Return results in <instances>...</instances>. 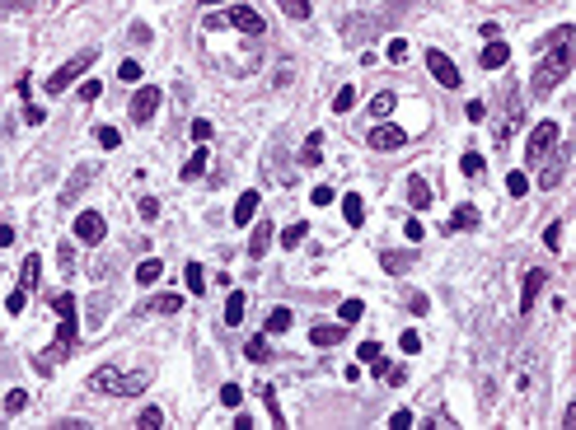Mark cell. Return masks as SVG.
I'll return each mask as SVG.
<instances>
[{"label":"cell","instance_id":"cell-1","mask_svg":"<svg viewBox=\"0 0 576 430\" xmlns=\"http://www.w3.org/2000/svg\"><path fill=\"white\" fill-rule=\"evenodd\" d=\"M572 24H562L558 33H553V43H548V52H544V61H539V71H534V80H530V94L534 98H548L553 94V84H562L567 80V71H572Z\"/></svg>","mask_w":576,"mask_h":430},{"label":"cell","instance_id":"cell-2","mask_svg":"<svg viewBox=\"0 0 576 430\" xmlns=\"http://www.w3.org/2000/svg\"><path fill=\"white\" fill-rule=\"evenodd\" d=\"M202 29H206V33H216V29H239V33H253V38H263V33H267V19L258 15L253 5H230L225 15H206Z\"/></svg>","mask_w":576,"mask_h":430},{"label":"cell","instance_id":"cell-3","mask_svg":"<svg viewBox=\"0 0 576 430\" xmlns=\"http://www.w3.org/2000/svg\"><path fill=\"white\" fill-rule=\"evenodd\" d=\"M89 66H94V52H80L75 61H66L62 71H52V80H47V94H66L80 75H85V71H89Z\"/></svg>","mask_w":576,"mask_h":430},{"label":"cell","instance_id":"cell-4","mask_svg":"<svg viewBox=\"0 0 576 430\" xmlns=\"http://www.w3.org/2000/svg\"><path fill=\"white\" fill-rule=\"evenodd\" d=\"M553 145H558V122L548 117V122H539V126L530 131V145H525V159H530V164H539V159H544V154L553 150Z\"/></svg>","mask_w":576,"mask_h":430},{"label":"cell","instance_id":"cell-5","mask_svg":"<svg viewBox=\"0 0 576 430\" xmlns=\"http://www.w3.org/2000/svg\"><path fill=\"white\" fill-rule=\"evenodd\" d=\"M155 108H159V89L155 84H141V89L131 94V108H127V112H131V122H150Z\"/></svg>","mask_w":576,"mask_h":430},{"label":"cell","instance_id":"cell-6","mask_svg":"<svg viewBox=\"0 0 576 430\" xmlns=\"http://www.w3.org/2000/svg\"><path fill=\"white\" fill-rule=\"evenodd\" d=\"M75 332H80V318H75V309H66L62 322H57V341H52V355H71V351H75Z\"/></svg>","mask_w":576,"mask_h":430},{"label":"cell","instance_id":"cell-7","mask_svg":"<svg viewBox=\"0 0 576 430\" xmlns=\"http://www.w3.org/2000/svg\"><path fill=\"white\" fill-rule=\"evenodd\" d=\"M408 140V131L403 126H370V136H366V145H370V150H398V145H403Z\"/></svg>","mask_w":576,"mask_h":430},{"label":"cell","instance_id":"cell-8","mask_svg":"<svg viewBox=\"0 0 576 430\" xmlns=\"http://www.w3.org/2000/svg\"><path fill=\"white\" fill-rule=\"evenodd\" d=\"M426 66H431V75H436L445 89H459V66H454L445 52H426Z\"/></svg>","mask_w":576,"mask_h":430},{"label":"cell","instance_id":"cell-9","mask_svg":"<svg viewBox=\"0 0 576 430\" xmlns=\"http://www.w3.org/2000/svg\"><path fill=\"white\" fill-rule=\"evenodd\" d=\"M71 234H75L80 244H99V239H103V215H99V211H80Z\"/></svg>","mask_w":576,"mask_h":430},{"label":"cell","instance_id":"cell-10","mask_svg":"<svg viewBox=\"0 0 576 430\" xmlns=\"http://www.w3.org/2000/svg\"><path fill=\"white\" fill-rule=\"evenodd\" d=\"M478 61H483L487 71H501V66L511 61V47L501 43V38H487V47H483V52H478Z\"/></svg>","mask_w":576,"mask_h":430},{"label":"cell","instance_id":"cell-11","mask_svg":"<svg viewBox=\"0 0 576 430\" xmlns=\"http://www.w3.org/2000/svg\"><path fill=\"white\" fill-rule=\"evenodd\" d=\"M539 290H544V272H539V267H530V272H525V286H520V313H530V309H534Z\"/></svg>","mask_w":576,"mask_h":430},{"label":"cell","instance_id":"cell-12","mask_svg":"<svg viewBox=\"0 0 576 430\" xmlns=\"http://www.w3.org/2000/svg\"><path fill=\"white\" fill-rule=\"evenodd\" d=\"M408 206H412V211H426V206H431V187H426V178H422V173H412V178H408Z\"/></svg>","mask_w":576,"mask_h":430},{"label":"cell","instance_id":"cell-13","mask_svg":"<svg viewBox=\"0 0 576 430\" xmlns=\"http://www.w3.org/2000/svg\"><path fill=\"white\" fill-rule=\"evenodd\" d=\"M258 206H263V197H258V192H244V197L234 201V225H239V230H244V225H253Z\"/></svg>","mask_w":576,"mask_h":430},{"label":"cell","instance_id":"cell-14","mask_svg":"<svg viewBox=\"0 0 576 430\" xmlns=\"http://www.w3.org/2000/svg\"><path fill=\"white\" fill-rule=\"evenodd\" d=\"M89 388H94V393H117V388H122V374H117L113 365H103V369H94V374H89Z\"/></svg>","mask_w":576,"mask_h":430},{"label":"cell","instance_id":"cell-15","mask_svg":"<svg viewBox=\"0 0 576 430\" xmlns=\"http://www.w3.org/2000/svg\"><path fill=\"white\" fill-rule=\"evenodd\" d=\"M94 183V164H80L75 173H71V183H66V192H62V201H75L80 192H85V187Z\"/></svg>","mask_w":576,"mask_h":430},{"label":"cell","instance_id":"cell-16","mask_svg":"<svg viewBox=\"0 0 576 430\" xmlns=\"http://www.w3.org/2000/svg\"><path fill=\"white\" fill-rule=\"evenodd\" d=\"M357 355L366 360V365L375 369V374H389V365H384V351H380V341H361L357 346Z\"/></svg>","mask_w":576,"mask_h":430},{"label":"cell","instance_id":"cell-17","mask_svg":"<svg viewBox=\"0 0 576 430\" xmlns=\"http://www.w3.org/2000/svg\"><path fill=\"white\" fill-rule=\"evenodd\" d=\"M343 327H347V322H338V327H328V322H319V327L310 332V341L319 346V351H324V346H338V341H343Z\"/></svg>","mask_w":576,"mask_h":430},{"label":"cell","instance_id":"cell-18","mask_svg":"<svg viewBox=\"0 0 576 430\" xmlns=\"http://www.w3.org/2000/svg\"><path fill=\"white\" fill-rule=\"evenodd\" d=\"M267 244H272V225H267V220H258V225H253V239H249V258H263Z\"/></svg>","mask_w":576,"mask_h":430},{"label":"cell","instance_id":"cell-19","mask_svg":"<svg viewBox=\"0 0 576 430\" xmlns=\"http://www.w3.org/2000/svg\"><path fill=\"white\" fill-rule=\"evenodd\" d=\"M291 322H296V313H291V309H272V313H267V337L291 332Z\"/></svg>","mask_w":576,"mask_h":430},{"label":"cell","instance_id":"cell-20","mask_svg":"<svg viewBox=\"0 0 576 430\" xmlns=\"http://www.w3.org/2000/svg\"><path fill=\"white\" fill-rule=\"evenodd\" d=\"M324 159V131H310V140H305V150H300V164H319Z\"/></svg>","mask_w":576,"mask_h":430},{"label":"cell","instance_id":"cell-21","mask_svg":"<svg viewBox=\"0 0 576 430\" xmlns=\"http://www.w3.org/2000/svg\"><path fill=\"white\" fill-rule=\"evenodd\" d=\"M343 201V215H347V225H361L366 220V201L357 197V192H347V197H338Z\"/></svg>","mask_w":576,"mask_h":430},{"label":"cell","instance_id":"cell-22","mask_svg":"<svg viewBox=\"0 0 576 430\" xmlns=\"http://www.w3.org/2000/svg\"><path fill=\"white\" fill-rule=\"evenodd\" d=\"M454 230H478V211H473V206H459L454 220L445 225V234H454Z\"/></svg>","mask_w":576,"mask_h":430},{"label":"cell","instance_id":"cell-23","mask_svg":"<svg viewBox=\"0 0 576 430\" xmlns=\"http://www.w3.org/2000/svg\"><path fill=\"white\" fill-rule=\"evenodd\" d=\"M159 276H164V262H159V258H145V262L136 267V281H141V286H155Z\"/></svg>","mask_w":576,"mask_h":430},{"label":"cell","instance_id":"cell-24","mask_svg":"<svg viewBox=\"0 0 576 430\" xmlns=\"http://www.w3.org/2000/svg\"><path fill=\"white\" fill-rule=\"evenodd\" d=\"M38 272H43V258H38V253H29V258H24V267H19V286H38Z\"/></svg>","mask_w":576,"mask_h":430},{"label":"cell","instance_id":"cell-25","mask_svg":"<svg viewBox=\"0 0 576 430\" xmlns=\"http://www.w3.org/2000/svg\"><path fill=\"white\" fill-rule=\"evenodd\" d=\"M258 398L267 402V416H272V426H286V416H281V402H277V393H272V384H258Z\"/></svg>","mask_w":576,"mask_h":430},{"label":"cell","instance_id":"cell-26","mask_svg":"<svg viewBox=\"0 0 576 430\" xmlns=\"http://www.w3.org/2000/svg\"><path fill=\"white\" fill-rule=\"evenodd\" d=\"M183 276H187V290H192V295H206V272H202V262H187Z\"/></svg>","mask_w":576,"mask_h":430},{"label":"cell","instance_id":"cell-27","mask_svg":"<svg viewBox=\"0 0 576 430\" xmlns=\"http://www.w3.org/2000/svg\"><path fill=\"white\" fill-rule=\"evenodd\" d=\"M305 234H310V225H305V220H296L291 230H281V239H277V244L286 248V253H291V248H300V239H305Z\"/></svg>","mask_w":576,"mask_h":430},{"label":"cell","instance_id":"cell-28","mask_svg":"<svg viewBox=\"0 0 576 430\" xmlns=\"http://www.w3.org/2000/svg\"><path fill=\"white\" fill-rule=\"evenodd\" d=\"M244 355H249L253 365H263V360H272V346H267V337H249V346H244Z\"/></svg>","mask_w":576,"mask_h":430},{"label":"cell","instance_id":"cell-29","mask_svg":"<svg viewBox=\"0 0 576 430\" xmlns=\"http://www.w3.org/2000/svg\"><path fill=\"white\" fill-rule=\"evenodd\" d=\"M394 103H398V94H389V89H384V94H375V98H370V117H389Z\"/></svg>","mask_w":576,"mask_h":430},{"label":"cell","instance_id":"cell-30","mask_svg":"<svg viewBox=\"0 0 576 430\" xmlns=\"http://www.w3.org/2000/svg\"><path fill=\"white\" fill-rule=\"evenodd\" d=\"M225 322H230V327H234V322H244V295H239V290H230V299H225Z\"/></svg>","mask_w":576,"mask_h":430},{"label":"cell","instance_id":"cell-31","mask_svg":"<svg viewBox=\"0 0 576 430\" xmlns=\"http://www.w3.org/2000/svg\"><path fill=\"white\" fill-rule=\"evenodd\" d=\"M459 169H464V178H483L487 164H483V154H478V150H468L464 159H459Z\"/></svg>","mask_w":576,"mask_h":430},{"label":"cell","instance_id":"cell-32","mask_svg":"<svg viewBox=\"0 0 576 430\" xmlns=\"http://www.w3.org/2000/svg\"><path fill=\"white\" fill-rule=\"evenodd\" d=\"M202 173H206V145H197V154L183 164V178H202Z\"/></svg>","mask_w":576,"mask_h":430},{"label":"cell","instance_id":"cell-33","mask_svg":"<svg viewBox=\"0 0 576 430\" xmlns=\"http://www.w3.org/2000/svg\"><path fill=\"white\" fill-rule=\"evenodd\" d=\"M506 192H511V197H525V192H530V178H525L520 169H511L506 173Z\"/></svg>","mask_w":576,"mask_h":430},{"label":"cell","instance_id":"cell-34","mask_svg":"<svg viewBox=\"0 0 576 430\" xmlns=\"http://www.w3.org/2000/svg\"><path fill=\"white\" fill-rule=\"evenodd\" d=\"M24 407H29V393H24V388H10V393H5V412L19 416Z\"/></svg>","mask_w":576,"mask_h":430},{"label":"cell","instance_id":"cell-35","mask_svg":"<svg viewBox=\"0 0 576 430\" xmlns=\"http://www.w3.org/2000/svg\"><path fill=\"white\" fill-rule=\"evenodd\" d=\"M352 108H357V89L347 84V89H338V94H333V112H352Z\"/></svg>","mask_w":576,"mask_h":430},{"label":"cell","instance_id":"cell-36","mask_svg":"<svg viewBox=\"0 0 576 430\" xmlns=\"http://www.w3.org/2000/svg\"><path fill=\"white\" fill-rule=\"evenodd\" d=\"M178 309H183L178 295H159V299H150V313H178Z\"/></svg>","mask_w":576,"mask_h":430},{"label":"cell","instance_id":"cell-37","mask_svg":"<svg viewBox=\"0 0 576 430\" xmlns=\"http://www.w3.org/2000/svg\"><path fill=\"white\" fill-rule=\"evenodd\" d=\"M94 140H99L103 150H117V145H122V136H117V126H99V131H94Z\"/></svg>","mask_w":576,"mask_h":430},{"label":"cell","instance_id":"cell-38","mask_svg":"<svg viewBox=\"0 0 576 430\" xmlns=\"http://www.w3.org/2000/svg\"><path fill=\"white\" fill-rule=\"evenodd\" d=\"M412 267V253H384V272H408Z\"/></svg>","mask_w":576,"mask_h":430},{"label":"cell","instance_id":"cell-39","mask_svg":"<svg viewBox=\"0 0 576 430\" xmlns=\"http://www.w3.org/2000/svg\"><path fill=\"white\" fill-rule=\"evenodd\" d=\"M136 426H141V430H159V426H164V412H159V407H145Z\"/></svg>","mask_w":576,"mask_h":430},{"label":"cell","instance_id":"cell-40","mask_svg":"<svg viewBox=\"0 0 576 430\" xmlns=\"http://www.w3.org/2000/svg\"><path fill=\"white\" fill-rule=\"evenodd\" d=\"M277 5H281L291 19H310V0H277Z\"/></svg>","mask_w":576,"mask_h":430},{"label":"cell","instance_id":"cell-41","mask_svg":"<svg viewBox=\"0 0 576 430\" xmlns=\"http://www.w3.org/2000/svg\"><path fill=\"white\" fill-rule=\"evenodd\" d=\"M361 313H366V304H361V299H343V309H338V318H343V322H357Z\"/></svg>","mask_w":576,"mask_h":430},{"label":"cell","instance_id":"cell-42","mask_svg":"<svg viewBox=\"0 0 576 430\" xmlns=\"http://www.w3.org/2000/svg\"><path fill=\"white\" fill-rule=\"evenodd\" d=\"M211 136H216V126L206 122V117H197V122H192V140H197V145H206Z\"/></svg>","mask_w":576,"mask_h":430},{"label":"cell","instance_id":"cell-43","mask_svg":"<svg viewBox=\"0 0 576 430\" xmlns=\"http://www.w3.org/2000/svg\"><path fill=\"white\" fill-rule=\"evenodd\" d=\"M24 304H29V286H19V290L5 299V309H10V313H24Z\"/></svg>","mask_w":576,"mask_h":430},{"label":"cell","instance_id":"cell-44","mask_svg":"<svg viewBox=\"0 0 576 430\" xmlns=\"http://www.w3.org/2000/svg\"><path fill=\"white\" fill-rule=\"evenodd\" d=\"M384 57H389L394 66H403V57H408V43H403V38H394V43L384 47Z\"/></svg>","mask_w":576,"mask_h":430},{"label":"cell","instance_id":"cell-45","mask_svg":"<svg viewBox=\"0 0 576 430\" xmlns=\"http://www.w3.org/2000/svg\"><path fill=\"white\" fill-rule=\"evenodd\" d=\"M220 402H225V407H239V402H244V388H239V384H225V388H220Z\"/></svg>","mask_w":576,"mask_h":430},{"label":"cell","instance_id":"cell-46","mask_svg":"<svg viewBox=\"0 0 576 430\" xmlns=\"http://www.w3.org/2000/svg\"><path fill=\"white\" fill-rule=\"evenodd\" d=\"M398 351H403V355H412V351H422V337H417V332H412V327H408L403 337H398Z\"/></svg>","mask_w":576,"mask_h":430},{"label":"cell","instance_id":"cell-47","mask_svg":"<svg viewBox=\"0 0 576 430\" xmlns=\"http://www.w3.org/2000/svg\"><path fill=\"white\" fill-rule=\"evenodd\" d=\"M117 80L136 84V80H141V61H122V66H117Z\"/></svg>","mask_w":576,"mask_h":430},{"label":"cell","instance_id":"cell-48","mask_svg":"<svg viewBox=\"0 0 576 430\" xmlns=\"http://www.w3.org/2000/svg\"><path fill=\"white\" fill-rule=\"evenodd\" d=\"M99 94H103V84H99V80H85V84H80V98H85V103H94Z\"/></svg>","mask_w":576,"mask_h":430},{"label":"cell","instance_id":"cell-49","mask_svg":"<svg viewBox=\"0 0 576 430\" xmlns=\"http://www.w3.org/2000/svg\"><path fill=\"white\" fill-rule=\"evenodd\" d=\"M136 206H141V220H155V215H159V201L155 197H141Z\"/></svg>","mask_w":576,"mask_h":430},{"label":"cell","instance_id":"cell-50","mask_svg":"<svg viewBox=\"0 0 576 430\" xmlns=\"http://www.w3.org/2000/svg\"><path fill=\"white\" fill-rule=\"evenodd\" d=\"M310 201H314V206H328V201H338V192H333V187H314Z\"/></svg>","mask_w":576,"mask_h":430},{"label":"cell","instance_id":"cell-51","mask_svg":"<svg viewBox=\"0 0 576 430\" xmlns=\"http://www.w3.org/2000/svg\"><path fill=\"white\" fill-rule=\"evenodd\" d=\"M141 388H145V374H127L117 393H141Z\"/></svg>","mask_w":576,"mask_h":430},{"label":"cell","instance_id":"cell-52","mask_svg":"<svg viewBox=\"0 0 576 430\" xmlns=\"http://www.w3.org/2000/svg\"><path fill=\"white\" fill-rule=\"evenodd\" d=\"M483 117H487V103H483V98H473V103H468V122H483Z\"/></svg>","mask_w":576,"mask_h":430},{"label":"cell","instance_id":"cell-53","mask_svg":"<svg viewBox=\"0 0 576 430\" xmlns=\"http://www.w3.org/2000/svg\"><path fill=\"white\" fill-rule=\"evenodd\" d=\"M43 117H47V112H43V108H38V103H29V108H24V122H29V126H38V122H43Z\"/></svg>","mask_w":576,"mask_h":430},{"label":"cell","instance_id":"cell-54","mask_svg":"<svg viewBox=\"0 0 576 430\" xmlns=\"http://www.w3.org/2000/svg\"><path fill=\"white\" fill-rule=\"evenodd\" d=\"M389 426H394V430H408V426H412V412H394Z\"/></svg>","mask_w":576,"mask_h":430},{"label":"cell","instance_id":"cell-55","mask_svg":"<svg viewBox=\"0 0 576 430\" xmlns=\"http://www.w3.org/2000/svg\"><path fill=\"white\" fill-rule=\"evenodd\" d=\"M558 234H562V230H558V220H553V225H548V230H544V244L553 248V253H558Z\"/></svg>","mask_w":576,"mask_h":430},{"label":"cell","instance_id":"cell-56","mask_svg":"<svg viewBox=\"0 0 576 430\" xmlns=\"http://www.w3.org/2000/svg\"><path fill=\"white\" fill-rule=\"evenodd\" d=\"M15 244V230H10V225H0V248H10Z\"/></svg>","mask_w":576,"mask_h":430},{"label":"cell","instance_id":"cell-57","mask_svg":"<svg viewBox=\"0 0 576 430\" xmlns=\"http://www.w3.org/2000/svg\"><path fill=\"white\" fill-rule=\"evenodd\" d=\"M562 426H572V430H576V402L567 407V412H562Z\"/></svg>","mask_w":576,"mask_h":430},{"label":"cell","instance_id":"cell-58","mask_svg":"<svg viewBox=\"0 0 576 430\" xmlns=\"http://www.w3.org/2000/svg\"><path fill=\"white\" fill-rule=\"evenodd\" d=\"M202 5H225V0H202Z\"/></svg>","mask_w":576,"mask_h":430}]
</instances>
